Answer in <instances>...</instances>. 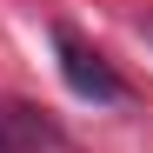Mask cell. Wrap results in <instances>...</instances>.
I'll list each match as a JSON object with an SVG mask.
<instances>
[{"mask_svg": "<svg viewBox=\"0 0 153 153\" xmlns=\"http://www.w3.org/2000/svg\"><path fill=\"white\" fill-rule=\"evenodd\" d=\"M53 53H60V73H67V87L80 93V100H100V107H120V100H126V80H120L73 27H53Z\"/></svg>", "mask_w": 153, "mask_h": 153, "instance_id": "6da1fadb", "label": "cell"}, {"mask_svg": "<svg viewBox=\"0 0 153 153\" xmlns=\"http://www.w3.org/2000/svg\"><path fill=\"white\" fill-rule=\"evenodd\" d=\"M0 153H13V146H7V126H0Z\"/></svg>", "mask_w": 153, "mask_h": 153, "instance_id": "7a4b0ae2", "label": "cell"}]
</instances>
